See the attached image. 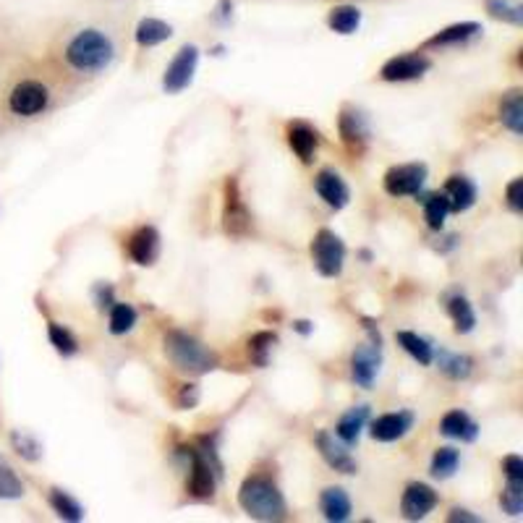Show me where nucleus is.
I'll return each mask as SVG.
<instances>
[{
    "label": "nucleus",
    "mask_w": 523,
    "mask_h": 523,
    "mask_svg": "<svg viewBox=\"0 0 523 523\" xmlns=\"http://www.w3.org/2000/svg\"><path fill=\"white\" fill-rule=\"evenodd\" d=\"M128 254L136 265H152L160 254V236L152 226L139 228L128 238Z\"/></svg>",
    "instance_id": "obj_14"
},
{
    "label": "nucleus",
    "mask_w": 523,
    "mask_h": 523,
    "mask_svg": "<svg viewBox=\"0 0 523 523\" xmlns=\"http://www.w3.org/2000/svg\"><path fill=\"white\" fill-rule=\"evenodd\" d=\"M136 325V309L131 304H116L110 312V333L124 335Z\"/></svg>",
    "instance_id": "obj_34"
},
{
    "label": "nucleus",
    "mask_w": 523,
    "mask_h": 523,
    "mask_svg": "<svg viewBox=\"0 0 523 523\" xmlns=\"http://www.w3.org/2000/svg\"><path fill=\"white\" fill-rule=\"evenodd\" d=\"M314 267L325 277H337L343 270V259H346V246L343 241L335 236L333 230L322 228L312 241Z\"/></svg>",
    "instance_id": "obj_6"
},
{
    "label": "nucleus",
    "mask_w": 523,
    "mask_h": 523,
    "mask_svg": "<svg viewBox=\"0 0 523 523\" xmlns=\"http://www.w3.org/2000/svg\"><path fill=\"white\" fill-rule=\"evenodd\" d=\"M238 505L244 513L256 521H283L286 518V500L280 489L265 477H251L238 489Z\"/></svg>",
    "instance_id": "obj_2"
},
{
    "label": "nucleus",
    "mask_w": 523,
    "mask_h": 523,
    "mask_svg": "<svg viewBox=\"0 0 523 523\" xmlns=\"http://www.w3.org/2000/svg\"><path fill=\"white\" fill-rule=\"evenodd\" d=\"M397 343L403 346V351L406 354H411L417 358L421 367H429L432 364V358H435V351H432V346L424 340V337H418L417 333H408V330H400L396 335Z\"/></svg>",
    "instance_id": "obj_28"
},
{
    "label": "nucleus",
    "mask_w": 523,
    "mask_h": 523,
    "mask_svg": "<svg viewBox=\"0 0 523 523\" xmlns=\"http://www.w3.org/2000/svg\"><path fill=\"white\" fill-rule=\"evenodd\" d=\"M288 145H291L293 152H296L304 163H312L317 145H319V136H317V131L309 128V126L296 124L291 126V131H288Z\"/></svg>",
    "instance_id": "obj_24"
},
{
    "label": "nucleus",
    "mask_w": 523,
    "mask_h": 523,
    "mask_svg": "<svg viewBox=\"0 0 523 523\" xmlns=\"http://www.w3.org/2000/svg\"><path fill=\"white\" fill-rule=\"evenodd\" d=\"M47 335H50V343L55 346V351H58V354L74 356L76 351H79V343H76V337L68 333L63 325H58V322H50Z\"/></svg>",
    "instance_id": "obj_35"
},
{
    "label": "nucleus",
    "mask_w": 523,
    "mask_h": 523,
    "mask_svg": "<svg viewBox=\"0 0 523 523\" xmlns=\"http://www.w3.org/2000/svg\"><path fill=\"white\" fill-rule=\"evenodd\" d=\"M63 65L76 76H97L116 61V40L103 26H76L61 47Z\"/></svg>",
    "instance_id": "obj_1"
},
{
    "label": "nucleus",
    "mask_w": 523,
    "mask_h": 523,
    "mask_svg": "<svg viewBox=\"0 0 523 523\" xmlns=\"http://www.w3.org/2000/svg\"><path fill=\"white\" fill-rule=\"evenodd\" d=\"M377 372H379V343L358 346L351 358V375H354L356 385L372 387Z\"/></svg>",
    "instance_id": "obj_12"
},
{
    "label": "nucleus",
    "mask_w": 523,
    "mask_h": 523,
    "mask_svg": "<svg viewBox=\"0 0 523 523\" xmlns=\"http://www.w3.org/2000/svg\"><path fill=\"white\" fill-rule=\"evenodd\" d=\"M277 343V335L275 333H256L249 340V351L251 358H254V364H259V367H267V354L272 351V346Z\"/></svg>",
    "instance_id": "obj_37"
},
{
    "label": "nucleus",
    "mask_w": 523,
    "mask_h": 523,
    "mask_svg": "<svg viewBox=\"0 0 523 523\" xmlns=\"http://www.w3.org/2000/svg\"><path fill=\"white\" fill-rule=\"evenodd\" d=\"M414 424V417L408 411H400V414H385L372 421V438L377 442H393L400 439Z\"/></svg>",
    "instance_id": "obj_17"
},
{
    "label": "nucleus",
    "mask_w": 523,
    "mask_h": 523,
    "mask_svg": "<svg viewBox=\"0 0 523 523\" xmlns=\"http://www.w3.org/2000/svg\"><path fill=\"white\" fill-rule=\"evenodd\" d=\"M438 492L427 484H408L406 492H403V500H400V510L408 521H421L424 516H429L435 508H438Z\"/></svg>",
    "instance_id": "obj_10"
},
{
    "label": "nucleus",
    "mask_w": 523,
    "mask_h": 523,
    "mask_svg": "<svg viewBox=\"0 0 523 523\" xmlns=\"http://www.w3.org/2000/svg\"><path fill=\"white\" fill-rule=\"evenodd\" d=\"M484 11L502 24H513V26L523 24V5L518 0H484Z\"/></svg>",
    "instance_id": "obj_27"
},
{
    "label": "nucleus",
    "mask_w": 523,
    "mask_h": 523,
    "mask_svg": "<svg viewBox=\"0 0 523 523\" xmlns=\"http://www.w3.org/2000/svg\"><path fill=\"white\" fill-rule=\"evenodd\" d=\"M439 432H442L445 438L471 442V439H477L479 427L471 421V417H468L466 411H450V414H445L442 421H439Z\"/></svg>",
    "instance_id": "obj_20"
},
{
    "label": "nucleus",
    "mask_w": 523,
    "mask_h": 523,
    "mask_svg": "<svg viewBox=\"0 0 523 523\" xmlns=\"http://www.w3.org/2000/svg\"><path fill=\"white\" fill-rule=\"evenodd\" d=\"M361 24V11L356 5H335L333 11L327 14V26L337 32V35H354Z\"/></svg>",
    "instance_id": "obj_26"
},
{
    "label": "nucleus",
    "mask_w": 523,
    "mask_h": 523,
    "mask_svg": "<svg viewBox=\"0 0 523 523\" xmlns=\"http://www.w3.org/2000/svg\"><path fill=\"white\" fill-rule=\"evenodd\" d=\"M438 364L439 369L450 379H466V377L471 375V369H474V361L468 356L450 354V351H439Z\"/></svg>",
    "instance_id": "obj_29"
},
{
    "label": "nucleus",
    "mask_w": 523,
    "mask_h": 523,
    "mask_svg": "<svg viewBox=\"0 0 523 523\" xmlns=\"http://www.w3.org/2000/svg\"><path fill=\"white\" fill-rule=\"evenodd\" d=\"M367 417H369V408H367V406L351 408L348 414H343L340 421H337L335 438L340 439V442H346V445H354L358 435H361V429H364V424H367Z\"/></svg>",
    "instance_id": "obj_22"
},
{
    "label": "nucleus",
    "mask_w": 523,
    "mask_h": 523,
    "mask_svg": "<svg viewBox=\"0 0 523 523\" xmlns=\"http://www.w3.org/2000/svg\"><path fill=\"white\" fill-rule=\"evenodd\" d=\"M223 220H226V230L233 236H244L251 226L249 209L244 207L241 202V194H238V181L228 178L226 184V212H223Z\"/></svg>",
    "instance_id": "obj_11"
},
{
    "label": "nucleus",
    "mask_w": 523,
    "mask_h": 523,
    "mask_svg": "<svg viewBox=\"0 0 523 523\" xmlns=\"http://www.w3.org/2000/svg\"><path fill=\"white\" fill-rule=\"evenodd\" d=\"M196 63H199V50L194 45H184L176 58L170 61L166 68V79H163V89L167 95H176L181 89H186L191 79H194V71H196Z\"/></svg>",
    "instance_id": "obj_7"
},
{
    "label": "nucleus",
    "mask_w": 523,
    "mask_h": 523,
    "mask_svg": "<svg viewBox=\"0 0 523 523\" xmlns=\"http://www.w3.org/2000/svg\"><path fill=\"white\" fill-rule=\"evenodd\" d=\"M184 453L191 460V477H188V492L199 500H209L215 495V477H220V463L215 460L212 450H196L184 448Z\"/></svg>",
    "instance_id": "obj_5"
},
{
    "label": "nucleus",
    "mask_w": 523,
    "mask_h": 523,
    "mask_svg": "<svg viewBox=\"0 0 523 523\" xmlns=\"http://www.w3.org/2000/svg\"><path fill=\"white\" fill-rule=\"evenodd\" d=\"M134 37H136V45H139V47H155V45H160V42H166L173 37V26L166 24L163 19L146 16V19H142L136 24Z\"/></svg>",
    "instance_id": "obj_21"
},
{
    "label": "nucleus",
    "mask_w": 523,
    "mask_h": 523,
    "mask_svg": "<svg viewBox=\"0 0 523 523\" xmlns=\"http://www.w3.org/2000/svg\"><path fill=\"white\" fill-rule=\"evenodd\" d=\"M460 453L456 448H439L438 453L432 456V477L438 479H448L453 477V471L458 468Z\"/></svg>",
    "instance_id": "obj_33"
},
{
    "label": "nucleus",
    "mask_w": 523,
    "mask_h": 523,
    "mask_svg": "<svg viewBox=\"0 0 523 523\" xmlns=\"http://www.w3.org/2000/svg\"><path fill=\"white\" fill-rule=\"evenodd\" d=\"M166 354L176 369L188 372V375H207L217 367V356L212 354L207 346H202L196 337L178 333V330L167 333Z\"/></svg>",
    "instance_id": "obj_3"
},
{
    "label": "nucleus",
    "mask_w": 523,
    "mask_h": 523,
    "mask_svg": "<svg viewBox=\"0 0 523 523\" xmlns=\"http://www.w3.org/2000/svg\"><path fill=\"white\" fill-rule=\"evenodd\" d=\"M432 68V61L421 53H406V55H396L382 65L379 76L385 82H411L424 76Z\"/></svg>",
    "instance_id": "obj_9"
},
{
    "label": "nucleus",
    "mask_w": 523,
    "mask_h": 523,
    "mask_svg": "<svg viewBox=\"0 0 523 523\" xmlns=\"http://www.w3.org/2000/svg\"><path fill=\"white\" fill-rule=\"evenodd\" d=\"M448 212H450V205H448L445 194H429V196L424 199V217H427V226H429V228H442Z\"/></svg>",
    "instance_id": "obj_32"
},
{
    "label": "nucleus",
    "mask_w": 523,
    "mask_h": 523,
    "mask_svg": "<svg viewBox=\"0 0 523 523\" xmlns=\"http://www.w3.org/2000/svg\"><path fill=\"white\" fill-rule=\"evenodd\" d=\"M448 518H450V521H468V523L479 521L477 516H468V510H460V508H453Z\"/></svg>",
    "instance_id": "obj_43"
},
{
    "label": "nucleus",
    "mask_w": 523,
    "mask_h": 523,
    "mask_svg": "<svg viewBox=\"0 0 523 523\" xmlns=\"http://www.w3.org/2000/svg\"><path fill=\"white\" fill-rule=\"evenodd\" d=\"M50 505H53V510L65 518V521H82L84 518V508L79 502L74 500L71 495H65L61 489H53L50 492Z\"/></svg>",
    "instance_id": "obj_31"
},
{
    "label": "nucleus",
    "mask_w": 523,
    "mask_h": 523,
    "mask_svg": "<svg viewBox=\"0 0 523 523\" xmlns=\"http://www.w3.org/2000/svg\"><path fill=\"white\" fill-rule=\"evenodd\" d=\"M502 471H505V477L513 481H523V460L521 456H508V458L502 460Z\"/></svg>",
    "instance_id": "obj_41"
},
{
    "label": "nucleus",
    "mask_w": 523,
    "mask_h": 523,
    "mask_svg": "<svg viewBox=\"0 0 523 523\" xmlns=\"http://www.w3.org/2000/svg\"><path fill=\"white\" fill-rule=\"evenodd\" d=\"M296 330H298V333H304V335L312 333V327H309V322H296Z\"/></svg>",
    "instance_id": "obj_44"
},
{
    "label": "nucleus",
    "mask_w": 523,
    "mask_h": 523,
    "mask_svg": "<svg viewBox=\"0 0 523 523\" xmlns=\"http://www.w3.org/2000/svg\"><path fill=\"white\" fill-rule=\"evenodd\" d=\"M188 390H184V396H181V406L184 408H191V406H196V400H199V393H196V387L194 385H186Z\"/></svg>",
    "instance_id": "obj_42"
},
{
    "label": "nucleus",
    "mask_w": 523,
    "mask_h": 523,
    "mask_svg": "<svg viewBox=\"0 0 523 523\" xmlns=\"http://www.w3.org/2000/svg\"><path fill=\"white\" fill-rule=\"evenodd\" d=\"M448 312H450L453 322H456V333H471V330H474V325H477V317H474L471 304H468L463 296H453V298H450V304H448Z\"/></svg>",
    "instance_id": "obj_30"
},
{
    "label": "nucleus",
    "mask_w": 523,
    "mask_h": 523,
    "mask_svg": "<svg viewBox=\"0 0 523 523\" xmlns=\"http://www.w3.org/2000/svg\"><path fill=\"white\" fill-rule=\"evenodd\" d=\"M481 35L479 21H460V24H450L445 29H439L438 35H432L424 42V47H450V45H463V42L474 40Z\"/></svg>",
    "instance_id": "obj_16"
},
{
    "label": "nucleus",
    "mask_w": 523,
    "mask_h": 523,
    "mask_svg": "<svg viewBox=\"0 0 523 523\" xmlns=\"http://www.w3.org/2000/svg\"><path fill=\"white\" fill-rule=\"evenodd\" d=\"M314 188H317V194L335 209H343L348 205V199H351V191H348V186L343 184V178H340L335 170H322V173L314 178Z\"/></svg>",
    "instance_id": "obj_15"
},
{
    "label": "nucleus",
    "mask_w": 523,
    "mask_h": 523,
    "mask_svg": "<svg viewBox=\"0 0 523 523\" xmlns=\"http://www.w3.org/2000/svg\"><path fill=\"white\" fill-rule=\"evenodd\" d=\"M508 207L513 212H523V178H516L508 186Z\"/></svg>",
    "instance_id": "obj_40"
},
{
    "label": "nucleus",
    "mask_w": 523,
    "mask_h": 523,
    "mask_svg": "<svg viewBox=\"0 0 523 523\" xmlns=\"http://www.w3.org/2000/svg\"><path fill=\"white\" fill-rule=\"evenodd\" d=\"M427 181V166L424 163H408V166H396L385 173V191L390 196H411L418 194Z\"/></svg>",
    "instance_id": "obj_8"
},
{
    "label": "nucleus",
    "mask_w": 523,
    "mask_h": 523,
    "mask_svg": "<svg viewBox=\"0 0 523 523\" xmlns=\"http://www.w3.org/2000/svg\"><path fill=\"white\" fill-rule=\"evenodd\" d=\"M340 136H343L346 145L356 146V149L364 145L369 139V126L364 121V116L356 113V110H343V116H340Z\"/></svg>",
    "instance_id": "obj_23"
},
{
    "label": "nucleus",
    "mask_w": 523,
    "mask_h": 523,
    "mask_svg": "<svg viewBox=\"0 0 523 523\" xmlns=\"http://www.w3.org/2000/svg\"><path fill=\"white\" fill-rule=\"evenodd\" d=\"M500 121L505 128H510L516 136L523 134V95L518 89L508 92L500 103Z\"/></svg>",
    "instance_id": "obj_25"
},
{
    "label": "nucleus",
    "mask_w": 523,
    "mask_h": 523,
    "mask_svg": "<svg viewBox=\"0 0 523 523\" xmlns=\"http://www.w3.org/2000/svg\"><path fill=\"white\" fill-rule=\"evenodd\" d=\"M14 445H16V450H19V456H24L26 460H37L40 458V445L35 442L32 438H26V435H14Z\"/></svg>",
    "instance_id": "obj_39"
},
{
    "label": "nucleus",
    "mask_w": 523,
    "mask_h": 523,
    "mask_svg": "<svg viewBox=\"0 0 523 523\" xmlns=\"http://www.w3.org/2000/svg\"><path fill=\"white\" fill-rule=\"evenodd\" d=\"M319 508L327 521L343 523L351 518V500H348L346 489H340V487H327L319 498Z\"/></svg>",
    "instance_id": "obj_19"
},
{
    "label": "nucleus",
    "mask_w": 523,
    "mask_h": 523,
    "mask_svg": "<svg viewBox=\"0 0 523 523\" xmlns=\"http://www.w3.org/2000/svg\"><path fill=\"white\" fill-rule=\"evenodd\" d=\"M500 505L508 516H521L523 513V481L508 479V487H505V492H502Z\"/></svg>",
    "instance_id": "obj_36"
},
{
    "label": "nucleus",
    "mask_w": 523,
    "mask_h": 523,
    "mask_svg": "<svg viewBox=\"0 0 523 523\" xmlns=\"http://www.w3.org/2000/svg\"><path fill=\"white\" fill-rule=\"evenodd\" d=\"M442 194H445V199H448L453 212H466V209L474 207V202H477V186L466 176H450Z\"/></svg>",
    "instance_id": "obj_18"
},
{
    "label": "nucleus",
    "mask_w": 523,
    "mask_h": 523,
    "mask_svg": "<svg viewBox=\"0 0 523 523\" xmlns=\"http://www.w3.org/2000/svg\"><path fill=\"white\" fill-rule=\"evenodd\" d=\"M50 100H53V92L47 84L37 82V79H24L11 89L8 110L16 118H37L50 107Z\"/></svg>",
    "instance_id": "obj_4"
},
{
    "label": "nucleus",
    "mask_w": 523,
    "mask_h": 523,
    "mask_svg": "<svg viewBox=\"0 0 523 523\" xmlns=\"http://www.w3.org/2000/svg\"><path fill=\"white\" fill-rule=\"evenodd\" d=\"M317 448H319L322 458L327 460L335 471H340V474H354L356 471V460L348 453V445L335 439L330 432H319L317 435Z\"/></svg>",
    "instance_id": "obj_13"
},
{
    "label": "nucleus",
    "mask_w": 523,
    "mask_h": 523,
    "mask_svg": "<svg viewBox=\"0 0 523 523\" xmlns=\"http://www.w3.org/2000/svg\"><path fill=\"white\" fill-rule=\"evenodd\" d=\"M21 495H24V484H21V479L8 468V466L0 463V498H3V500H16Z\"/></svg>",
    "instance_id": "obj_38"
}]
</instances>
